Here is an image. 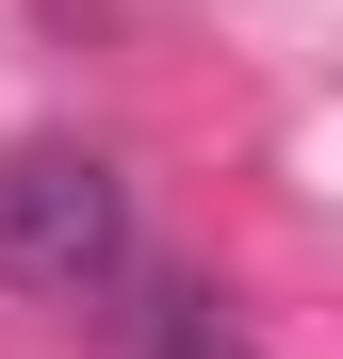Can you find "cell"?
I'll return each mask as SVG.
<instances>
[{
    "mask_svg": "<svg viewBox=\"0 0 343 359\" xmlns=\"http://www.w3.org/2000/svg\"><path fill=\"white\" fill-rule=\"evenodd\" d=\"M114 262H131V180L66 131L0 147V294H98Z\"/></svg>",
    "mask_w": 343,
    "mask_h": 359,
    "instance_id": "obj_1",
    "label": "cell"
},
{
    "mask_svg": "<svg viewBox=\"0 0 343 359\" xmlns=\"http://www.w3.org/2000/svg\"><path fill=\"white\" fill-rule=\"evenodd\" d=\"M147 359H262V343H246V327H213V311H180V327H163Z\"/></svg>",
    "mask_w": 343,
    "mask_h": 359,
    "instance_id": "obj_2",
    "label": "cell"
}]
</instances>
